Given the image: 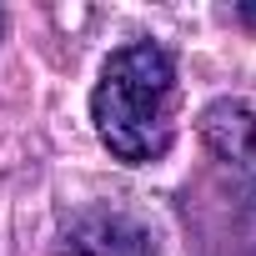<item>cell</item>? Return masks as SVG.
Returning <instances> with one entry per match:
<instances>
[{
  "label": "cell",
  "mask_w": 256,
  "mask_h": 256,
  "mask_svg": "<svg viewBox=\"0 0 256 256\" xmlns=\"http://www.w3.org/2000/svg\"><path fill=\"white\" fill-rule=\"evenodd\" d=\"M56 256H161L151 221L120 201L76 206L56 231Z\"/></svg>",
  "instance_id": "7a4b0ae2"
},
{
  "label": "cell",
  "mask_w": 256,
  "mask_h": 256,
  "mask_svg": "<svg viewBox=\"0 0 256 256\" xmlns=\"http://www.w3.org/2000/svg\"><path fill=\"white\" fill-rule=\"evenodd\" d=\"M0 20H6V16H0Z\"/></svg>",
  "instance_id": "8992f818"
},
{
  "label": "cell",
  "mask_w": 256,
  "mask_h": 256,
  "mask_svg": "<svg viewBox=\"0 0 256 256\" xmlns=\"http://www.w3.org/2000/svg\"><path fill=\"white\" fill-rule=\"evenodd\" d=\"M231 16H236V20H241L246 30H256V0H241V6H236Z\"/></svg>",
  "instance_id": "5b68a950"
},
{
  "label": "cell",
  "mask_w": 256,
  "mask_h": 256,
  "mask_svg": "<svg viewBox=\"0 0 256 256\" xmlns=\"http://www.w3.org/2000/svg\"><path fill=\"white\" fill-rule=\"evenodd\" d=\"M176 106H181V76L176 56L161 40H131L110 50L90 90L96 136L126 166L166 161V151L176 146Z\"/></svg>",
  "instance_id": "6da1fadb"
},
{
  "label": "cell",
  "mask_w": 256,
  "mask_h": 256,
  "mask_svg": "<svg viewBox=\"0 0 256 256\" xmlns=\"http://www.w3.org/2000/svg\"><path fill=\"white\" fill-rule=\"evenodd\" d=\"M201 141L236 176H251L256 171V110L246 100H211L201 110Z\"/></svg>",
  "instance_id": "3957f363"
},
{
  "label": "cell",
  "mask_w": 256,
  "mask_h": 256,
  "mask_svg": "<svg viewBox=\"0 0 256 256\" xmlns=\"http://www.w3.org/2000/svg\"><path fill=\"white\" fill-rule=\"evenodd\" d=\"M241 191H246L241 221H246V241H251V251H256V171H251V176H241Z\"/></svg>",
  "instance_id": "277c9868"
}]
</instances>
